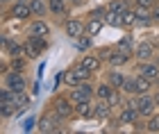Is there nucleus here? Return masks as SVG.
Instances as JSON below:
<instances>
[{
    "label": "nucleus",
    "instance_id": "14",
    "mask_svg": "<svg viewBox=\"0 0 159 134\" xmlns=\"http://www.w3.org/2000/svg\"><path fill=\"white\" fill-rule=\"evenodd\" d=\"M77 61H80V64H82L84 68H89L91 73H100V70H102V66H105V61L100 59V55H98L96 50L82 52V57H80Z\"/></svg>",
    "mask_w": 159,
    "mask_h": 134
},
{
    "label": "nucleus",
    "instance_id": "23",
    "mask_svg": "<svg viewBox=\"0 0 159 134\" xmlns=\"http://www.w3.org/2000/svg\"><path fill=\"white\" fill-rule=\"evenodd\" d=\"M105 18H86V34H91L93 39L105 30Z\"/></svg>",
    "mask_w": 159,
    "mask_h": 134
},
{
    "label": "nucleus",
    "instance_id": "32",
    "mask_svg": "<svg viewBox=\"0 0 159 134\" xmlns=\"http://www.w3.org/2000/svg\"><path fill=\"white\" fill-rule=\"evenodd\" d=\"M30 93H32L34 98H39V96H41V80H34V82H32V87H30Z\"/></svg>",
    "mask_w": 159,
    "mask_h": 134
},
{
    "label": "nucleus",
    "instance_id": "8",
    "mask_svg": "<svg viewBox=\"0 0 159 134\" xmlns=\"http://www.w3.org/2000/svg\"><path fill=\"white\" fill-rule=\"evenodd\" d=\"M157 50H159V46L155 43L152 39L136 41V46H134V61H150V59H155Z\"/></svg>",
    "mask_w": 159,
    "mask_h": 134
},
{
    "label": "nucleus",
    "instance_id": "27",
    "mask_svg": "<svg viewBox=\"0 0 159 134\" xmlns=\"http://www.w3.org/2000/svg\"><path fill=\"white\" fill-rule=\"evenodd\" d=\"M146 132L148 134H159V111H155L150 118H146Z\"/></svg>",
    "mask_w": 159,
    "mask_h": 134
},
{
    "label": "nucleus",
    "instance_id": "34",
    "mask_svg": "<svg viewBox=\"0 0 159 134\" xmlns=\"http://www.w3.org/2000/svg\"><path fill=\"white\" fill-rule=\"evenodd\" d=\"M152 20H155V25H159V2L152 7Z\"/></svg>",
    "mask_w": 159,
    "mask_h": 134
},
{
    "label": "nucleus",
    "instance_id": "7",
    "mask_svg": "<svg viewBox=\"0 0 159 134\" xmlns=\"http://www.w3.org/2000/svg\"><path fill=\"white\" fill-rule=\"evenodd\" d=\"M68 96L73 102H84V100H96V82L89 80V82H82L77 87H70L68 89Z\"/></svg>",
    "mask_w": 159,
    "mask_h": 134
},
{
    "label": "nucleus",
    "instance_id": "1",
    "mask_svg": "<svg viewBox=\"0 0 159 134\" xmlns=\"http://www.w3.org/2000/svg\"><path fill=\"white\" fill-rule=\"evenodd\" d=\"M50 107H52V111L61 118L64 123L77 118V114H75V102L70 100L68 93H59V91H57V93L52 96V100H50Z\"/></svg>",
    "mask_w": 159,
    "mask_h": 134
},
{
    "label": "nucleus",
    "instance_id": "31",
    "mask_svg": "<svg viewBox=\"0 0 159 134\" xmlns=\"http://www.w3.org/2000/svg\"><path fill=\"white\" fill-rule=\"evenodd\" d=\"M111 48H114V46H105V48H98V50H96V52L100 55V59H102V61H105V64H107V57H109V52H111Z\"/></svg>",
    "mask_w": 159,
    "mask_h": 134
},
{
    "label": "nucleus",
    "instance_id": "10",
    "mask_svg": "<svg viewBox=\"0 0 159 134\" xmlns=\"http://www.w3.org/2000/svg\"><path fill=\"white\" fill-rule=\"evenodd\" d=\"M132 73H139L148 80L157 82L159 80V61L157 59H150V61H134L132 64Z\"/></svg>",
    "mask_w": 159,
    "mask_h": 134
},
{
    "label": "nucleus",
    "instance_id": "30",
    "mask_svg": "<svg viewBox=\"0 0 159 134\" xmlns=\"http://www.w3.org/2000/svg\"><path fill=\"white\" fill-rule=\"evenodd\" d=\"M123 93H125L127 98H132V96H136V87H134V75H132V73L127 75V80H125V84H123Z\"/></svg>",
    "mask_w": 159,
    "mask_h": 134
},
{
    "label": "nucleus",
    "instance_id": "26",
    "mask_svg": "<svg viewBox=\"0 0 159 134\" xmlns=\"http://www.w3.org/2000/svg\"><path fill=\"white\" fill-rule=\"evenodd\" d=\"M105 23H107V27H116V30H123V18H120V14L107 11V16H105Z\"/></svg>",
    "mask_w": 159,
    "mask_h": 134
},
{
    "label": "nucleus",
    "instance_id": "17",
    "mask_svg": "<svg viewBox=\"0 0 159 134\" xmlns=\"http://www.w3.org/2000/svg\"><path fill=\"white\" fill-rule=\"evenodd\" d=\"M75 114L80 121H93V116H96V100L75 102Z\"/></svg>",
    "mask_w": 159,
    "mask_h": 134
},
{
    "label": "nucleus",
    "instance_id": "9",
    "mask_svg": "<svg viewBox=\"0 0 159 134\" xmlns=\"http://www.w3.org/2000/svg\"><path fill=\"white\" fill-rule=\"evenodd\" d=\"M2 87L11 89V91H27V77H25L23 70L11 68L9 73L2 75Z\"/></svg>",
    "mask_w": 159,
    "mask_h": 134
},
{
    "label": "nucleus",
    "instance_id": "37",
    "mask_svg": "<svg viewBox=\"0 0 159 134\" xmlns=\"http://www.w3.org/2000/svg\"><path fill=\"white\" fill-rule=\"evenodd\" d=\"M0 2H2V7H9V5L14 2V0H0Z\"/></svg>",
    "mask_w": 159,
    "mask_h": 134
},
{
    "label": "nucleus",
    "instance_id": "4",
    "mask_svg": "<svg viewBox=\"0 0 159 134\" xmlns=\"http://www.w3.org/2000/svg\"><path fill=\"white\" fill-rule=\"evenodd\" d=\"M34 18V11L30 2H18V0H14L9 7H5V23L7 20H18V23H30Z\"/></svg>",
    "mask_w": 159,
    "mask_h": 134
},
{
    "label": "nucleus",
    "instance_id": "35",
    "mask_svg": "<svg viewBox=\"0 0 159 134\" xmlns=\"http://www.w3.org/2000/svg\"><path fill=\"white\" fill-rule=\"evenodd\" d=\"M68 2L73 5V7H84L86 2H89V0H68Z\"/></svg>",
    "mask_w": 159,
    "mask_h": 134
},
{
    "label": "nucleus",
    "instance_id": "22",
    "mask_svg": "<svg viewBox=\"0 0 159 134\" xmlns=\"http://www.w3.org/2000/svg\"><path fill=\"white\" fill-rule=\"evenodd\" d=\"M73 46H75L77 52H89V50H93V37L84 32V34H80L77 39H73Z\"/></svg>",
    "mask_w": 159,
    "mask_h": 134
},
{
    "label": "nucleus",
    "instance_id": "29",
    "mask_svg": "<svg viewBox=\"0 0 159 134\" xmlns=\"http://www.w3.org/2000/svg\"><path fill=\"white\" fill-rule=\"evenodd\" d=\"M107 16V5H98V7H91L86 11V18H105Z\"/></svg>",
    "mask_w": 159,
    "mask_h": 134
},
{
    "label": "nucleus",
    "instance_id": "6",
    "mask_svg": "<svg viewBox=\"0 0 159 134\" xmlns=\"http://www.w3.org/2000/svg\"><path fill=\"white\" fill-rule=\"evenodd\" d=\"M129 102L136 107V111H139L141 118H150L155 111H159V107H157L152 93H139V96H132V98H129Z\"/></svg>",
    "mask_w": 159,
    "mask_h": 134
},
{
    "label": "nucleus",
    "instance_id": "5",
    "mask_svg": "<svg viewBox=\"0 0 159 134\" xmlns=\"http://www.w3.org/2000/svg\"><path fill=\"white\" fill-rule=\"evenodd\" d=\"M23 46H25V57L27 59H39L41 55H46L50 50V39H43V37H34V34H27L25 41H23Z\"/></svg>",
    "mask_w": 159,
    "mask_h": 134
},
{
    "label": "nucleus",
    "instance_id": "3",
    "mask_svg": "<svg viewBox=\"0 0 159 134\" xmlns=\"http://www.w3.org/2000/svg\"><path fill=\"white\" fill-rule=\"evenodd\" d=\"M93 75H96V73H91V70L84 68L80 61H75L73 66H68L66 70H64V87H66V89L77 87V84H82V82L93 80Z\"/></svg>",
    "mask_w": 159,
    "mask_h": 134
},
{
    "label": "nucleus",
    "instance_id": "13",
    "mask_svg": "<svg viewBox=\"0 0 159 134\" xmlns=\"http://www.w3.org/2000/svg\"><path fill=\"white\" fill-rule=\"evenodd\" d=\"M86 32V18L82 20V18H66V20H64V34H66V39H70V41H73V39H77L80 37V34H84Z\"/></svg>",
    "mask_w": 159,
    "mask_h": 134
},
{
    "label": "nucleus",
    "instance_id": "33",
    "mask_svg": "<svg viewBox=\"0 0 159 134\" xmlns=\"http://www.w3.org/2000/svg\"><path fill=\"white\" fill-rule=\"evenodd\" d=\"M43 73H46V61H41L37 68V80H43Z\"/></svg>",
    "mask_w": 159,
    "mask_h": 134
},
{
    "label": "nucleus",
    "instance_id": "15",
    "mask_svg": "<svg viewBox=\"0 0 159 134\" xmlns=\"http://www.w3.org/2000/svg\"><path fill=\"white\" fill-rule=\"evenodd\" d=\"M116 116H118V121H120L123 125H129V127H132V125L141 118V116H139V111H136V107H134V105L129 102V100H127V105H123V107L116 111Z\"/></svg>",
    "mask_w": 159,
    "mask_h": 134
},
{
    "label": "nucleus",
    "instance_id": "2",
    "mask_svg": "<svg viewBox=\"0 0 159 134\" xmlns=\"http://www.w3.org/2000/svg\"><path fill=\"white\" fill-rule=\"evenodd\" d=\"M61 125H64V121H61V118L55 114V111H52V107L48 105V107H46V109H43L41 114H39V127H37V132H41V134L66 132V130L61 127Z\"/></svg>",
    "mask_w": 159,
    "mask_h": 134
},
{
    "label": "nucleus",
    "instance_id": "36",
    "mask_svg": "<svg viewBox=\"0 0 159 134\" xmlns=\"http://www.w3.org/2000/svg\"><path fill=\"white\" fill-rule=\"evenodd\" d=\"M152 96H155V102H157V107H159V87L152 91Z\"/></svg>",
    "mask_w": 159,
    "mask_h": 134
},
{
    "label": "nucleus",
    "instance_id": "12",
    "mask_svg": "<svg viewBox=\"0 0 159 134\" xmlns=\"http://www.w3.org/2000/svg\"><path fill=\"white\" fill-rule=\"evenodd\" d=\"M27 34H34V37H43V39H50V34H52V25L48 23V18L34 16L30 23H27Z\"/></svg>",
    "mask_w": 159,
    "mask_h": 134
},
{
    "label": "nucleus",
    "instance_id": "18",
    "mask_svg": "<svg viewBox=\"0 0 159 134\" xmlns=\"http://www.w3.org/2000/svg\"><path fill=\"white\" fill-rule=\"evenodd\" d=\"M114 114H116V109H114L107 100H96V116H93V121H98V123H107Z\"/></svg>",
    "mask_w": 159,
    "mask_h": 134
},
{
    "label": "nucleus",
    "instance_id": "28",
    "mask_svg": "<svg viewBox=\"0 0 159 134\" xmlns=\"http://www.w3.org/2000/svg\"><path fill=\"white\" fill-rule=\"evenodd\" d=\"M37 127H39V116L37 114H30L23 121V125H20V130H23V132H32V130H37Z\"/></svg>",
    "mask_w": 159,
    "mask_h": 134
},
{
    "label": "nucleus",
    "instance_id": "11",
    "mask_svg": "<svg viewBox=\"0 0 159 134\" xmlns=\"http://www.w3.org/2000/svg\"><path fill=\"white\" fill-rule=\"evenodd\" d=\"M134 64V52H123L118 50L116 46L111 48L109 57H107V66L111 68H125V66H132Z\"/></svg>",
    "mask_w": 159,
    "mask_h": 134
},
{
    "label": "nucleus",
    "instance_id": "20",
    "mask_svg": "<svg viewBox=\"0 0 159 134\" xmlns=\"http://www.w3.org/2000/svg\"><path fill=\"white\" fill-rule=\"evenodd\" d=\"M114 46H116L118 50H123V52H134L136 41H134V34H132V30H125V34H123V37H118Z\"/></svg>",
    "mask_w": 159,
    "mask_h": 134
},
{
    "label": "nucleus",
    "instance_id": "19",
    "mask_svg": "<svg viewBox=\"0 0 159 134\" xmlns=\"http://www.w3.org/2000/svg\"><path fill=\"white\" fill-rule=\"evenodd\" d=\"M134 75V87H136V96L139 93H152V91L157 89V82L148 80V77H143L139 73H132Z\"/></svg>",
    "mask_w": 159,
    "mask_h": 134
},
{
    "label": "nucleus",
    "instance_id": "16",
    "mask_svg": "<svg viewBox=\"0 0 159 134\" xmlns=\"http://www.w3.org/2000/svg\"><path fill=\"white\" fill-rule=\"evenodd\" d=\"M127 70L125 68H111V66H107V73H105V80L111 84L114 89H123V84H125L127 80Z\"/></svg>",
    "mask_w": 159,
    "mask_h": 134
},
{
    "label": "nucleus",
    "instance_id": "21",
    "mask_svg": "<svg viewBox=\"0 0 159 134\" xmlns=\"http://www.w3.org/2000/svg\"><path fill=\"white\" fill-rule=\"evenodd\" d=\"M114 91H116V89H114L111 84L102 77L100 82H96V100H109Z\"/></svg>",
    "mask_w": 159,
    "mask_h": 134
},
{
    "label": "nucleus",
    "instance_id": "25",
    "mask_svg": "<svg viewBox=\"0 0 159 134\" xmlns=\"http://www.w3.org/2000/svg\"><path fill=\"white\" fill-rule=\"evenodd\" d=\"M120 18H123V30H134V27H139V25H136V14H134L132 7L123 11Z\"/></svg>",
    "mask_w": 159,
    "mask_h": 134
},
{
    "label": "nucleus",
    "instance_id": "24",
    "mask_svg": "<svg viewBox=\"0 0 159 134\" xmlns=\"http://www.w3.org/2000/svg\"><path fill=\"white\" fill-rule=\"evenodd\" d=\"M30 7H32V11H34V16H41V18H46L48 14H50L48 0H30Z\"/></svg>",
    "mask_w": 159,
    "mask_h": 134
}]
</instances>
